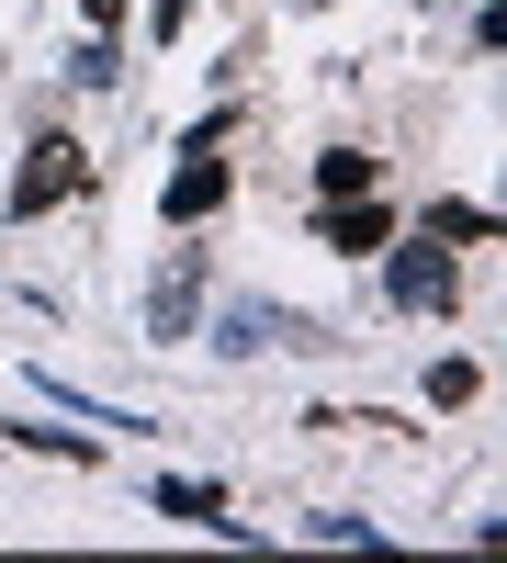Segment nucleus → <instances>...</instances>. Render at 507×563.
I'll use <instances>...</instances> for the list:
<instances>
[{"label":"nucleus","instance_id":"nucleus-2","mask_svg":"<svg viewBox=\"0 0 507 563\" xmlns=\"http://www.w3.org/2000/svg\"><path fill=\"white\" fill-rule=\"evenodd\" d=\"M373 260H384V294H395V305H418V316H440L451 294H463V271H451V238H429V225H418V238H384Z\"/></svg>","mask_w":507,"mask_h":563},{"label":"nucleus","instance_id":"nucleus-1","mask_svg":"<svg viewBox=\"0 0 507 563\" xmlns=\"http://www.w3.org/2000/svg\"><path fill=\"white\" fill-rule=\"evenodd\" d=\"M79 180H90V158L68 147V135H34V147H23V169H12V192H0V214H12V225H34V214L79 203Z\"/></svg>","mask_w":507,"mask_h":563},{"label":"nucleus","instance_id":"nucleus-5","mask_svg":"<svg viewBox=\"0 0 507 563\" xmlns=\"http://www.w3.org/2000/svg\"><path fill=\"white\" fill-rule=\"evenodd\" d=\"M225 350H328L305 316H283V305H238L225 316Z\"/></svg>","mask_w":507,"mask_h":563},{"label":"nucleus","instance_id":"nucleus-7","mask_svg":"<svg viewBox=\"0 0 507 563\" xmlns=\"http://www.w3.org/2000/svg\"><path fill=\"white\" fill-rule=\"evenodd\" d=\"M316 192H328V203H350V192H384V169L361 158V147H328V158H316Z\"/></svg>","mask_w":507,"mask_h":563},{"label":"nucleus","instance_id":"nucleus-10","mask_svg":"<svg viewBox=\"0 0 507 563\" xmlns=\"http://www.w3.org/2000/svg\"><path fill=\"white\" fill-rule=\"evenodd\" d=\"M429 238H463V249H485V238H496V214H485V203H451V192H440V203H429Z\"/></svg>","mask_w":507,"mask_h":563},{"label":"nucleus","instance_id":"nucleus-6","mask_svg":"<svg viewBox=\"0 0 507 563\" xmlns=\"http://www.w3.org/2000/svg\"><path fill=\"white\" fill-rule=\"evenodd\" d=\"M158 519H180V530H238L249 541V519H225V496L192 485V474H158Z\"/></svg>","mask_w":507,"mask_h":563},{"label":"nucleus","instance_id":"nucleus-4","mask_svg":"<svg viewBox=\"0 0 507 563\" xmlns=\"http://www.w3.org/2000/svg\"><path fill=\"white\" fill-rule=\"evenodd\" d=\"M316 238H328L339 260H373V249L395 238V203H384V192H350V203H328V214H316Z\"/></svg>","mask_w":507,"mask_h":563},{"label":"nucleus","instance_id":"nucleus-13","mask_svg":"<svg viewBox=\"0 0 507 563\" xmlns=\"http://www.w3.org/2000/svg\"><path fill=\"white\" fill-rule=\"evenodd\" d=\"M79 12H90V34H113V23H124V0H79Z\"/></svg>","mask_w":507,"mask_h":563},{"label":"nucleus","instance_id":"nucleus-11","mask_svg":"<svg viewBox=\"0 0 507 563\" xmlns=\"http://www.w3.org/2000/svg\"><path fill=\"white\" fill-rule=\"evenodd\" d=\"M474 395H485L474 361H429V406H474Z\"/></svg>","mask_w":507,"mask_h":563},{"label":"nucleus","instance_id":"nucleus-3","mask_svg":"<svg viewBox=\"0 0 507 563\" xmlns=\"http://www.w3.org/2000/svg\"><path fill=\"white\" fill-rule=\"evenodd\" d=\"M214 203H225V158H214V135H192L180 169H169V192H158V214H169V225H203Z\"/></svg>","mask_w":507,"mask_h":563},{"label":"nucleus","instance_id":"nucleus-12","mask_svg":"<svg viewBox=\"0 0 507 563\" xmlns=\"http://www.w3.org/2000/svg\"><path fill=\"white\" fill-rule=\"evenodd\" d=\"M180 23H192V0H158L147 12V34H169V45H180Z\"/></svg>","mask_w":507,"mask_h":563},{"label":"nucleus","instance_id":"nucleus-8","mask_svg":"<svg viewBox=\"0 0 507 563\" xmlns=\"http://www.w3.org/2000/svg\"><path fill=\"white\" fill-rule=\"evenodd\" d=\"M0 440H23V451H45V462H102V451H90L79 429H45V417H12Z\"/></svg>","mask_w":507,"mask_h":563},{"label":"nucleus","instance_id":"nucleus-9","mask_svg":"<svg viewBox=\"0 0 507 563\" xmlns=\"http://www.w3.org/2000/svg\"><path fill=\"white\" fill-rule=\"evenodd\" d=\"M180 327H192V271H180V282H158V294H147V339H169V350H180Z\"/></svg>","mask_w":507,"mask_h":563}]
</instances>
